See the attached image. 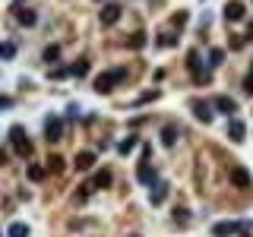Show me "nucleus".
<instances>
[{"instance_id":"f257e3e1","label":"nucleus","mask_w":253,"mask_h":237,"mask_svg":"<svg viewBox=\"0 0 253 237\" xmlns=\"http://www.w3.org/2000/svg\"><path fill=\"white\" fill-rule=\"evenodd\" d=\"M124 79H126V70H124V66H117V70H111V73H102V76L95 79V92L108 95L117 83H124Z\"/></svg>"},{"instance_id":"f03ea898","label":"nucleus","mask_w":253,"mask_h":237,"mask_svg":"<svg viewBox=\"0 0 253 237\" xmlns=\"http://www.w3.org/2000/svg\"><path fill=\"white\" fill-rule=\"evenodd\" d=\"M247 221H241V225H237V221H218V225H212V234L215 237H231V234H237V231H247Z\"/></svg>"},{"instance_id":"7ed1b4c3","label":"nucleus","mask_w":253,"mask_h":237,"mask_svg":"<svg viewBox=\"0 0 253 237\" xmlns=\"http://www.w3.org/2000/svg\"><path fill=\"white\" fill-rule=\"evenodd\" d=\"M228 177H231V184H234V187H241V190L253 187V177L247 174V168H241V165H237V168H231V174H228Z\"/></svg>"},{"instance_id":"20e7f679","label":"nucleus","mask_w":253,"mask_h":237,"mask_svg":"<svg viewBox=\"0 0 253 237\" xmlns=\"http://www.w3.org/2000/svg\"><path fill=\"white\" fill-rule=\"evenodd\" d=\"M44 136H48V142H61V136H63L61 117H48V124H44Z\"/></svg>"},{"instance_id":"39448f33","label":"nucleus","mask_w":253,"mask_h":237,"mask_svg":"<svg viewBox=\"0 0 253 237\" xmlns=\"http://www.w3.org/2000/svg\"><path fill=\"white\" fill-rule=\"evenodd\" d=\"M121 19V3H105L102 10V25H114Z\"/></svg>"},{"instance_id":"423d86ee","label":"nucleus","mask_w":253,"mask_h":237,"mask_svg":"<svg viewBox=\"0 0 253 237\" xmlns=\"http://www.w3.org/2000/svg\"><path fill=\"white\" fill-rule=\"evenodd\" d=\"M190 108H193V114H196V120H203V124H209V120H212V108L206 105V101L193 98V101H190Z\"/></svg>"},{"instance_id":"0eeeda50","label":"nucleus","mask_w":253,"mask_h":237,"mask_svg":"<svg viewBox=\"0 0 253 237\" xmlns=\"http://www.w3.org/2000/svg\"><path fill=\"white\" fill-rule=\"evenodd\" d=\"M136 180L139 184H155V168L149 161H139V171H136Z\"/></svg>"},{"instance_id":"6e6552de","label":"nucleus","mask_w":253,"mask_h":237,"mask_svg":"<svg viewBox=\"0 0 253 237\" xmlns=\"http://www.w3.org/2000/svg\"><path fill=\"white\" fill-rule=\"evenodd\" d=\"M225 19H231V22L244 19V3H241V0H231V3H225Z\"/></svg>"},{"instance_id":"1a4fd4ad","label":"nucleus","mask_w":253,"mask_h":237,"mask_svg":"<svg viewBox=\"0 0 253 237\" xmlns=\"http://www.w3.org/2000/svg\"><path fill=\"white\" fill-rule=\"evenodd\" d=\"M212 105H215V111H222V114H234V111H237V101L228 98V95H218Z\"/></svg>"},{"instance_id":"9d476101","label":"nucleus","mask_w":253,"mask_h":237,"mask_svg":"<svg viewBox=\"0 0 253 237\" xmlns=\"http://www.w3.org/2000/svg\"><path fill=\"white\" fill-rule=\"evenodd\" d=\"M228 136L234 142H244V136H247V127H244V120H231L228 124Z\"/></svg>"},{"instance_id":"9b49d317","label":"nucleus","mask_w":253,"mask_h":237,"mask_svg":"<svg viewBox=\"0 0 253 237\" xmlns=\"http://www.w3.org/2000/svg\"><path fill=\"white\" fill-rule=\"evenodd\" d=\"M13 13H16V22H19V25H35V22H38V16H35L32 10H25V6H16Z\"/></svg>"},{"instance_id":"f8f14e48","label":"nucleus","mask_w":253,"mask_h":237,"mask_svg":"<svg viewBox=\"0 0 253 237\" xmlns=\"http://www.w3.org/2000/svg\"><path fill=\"white\" fill-rule=\"evenodd\" d=\"M73 165H76V171H89V168L95 165V152H79Z\"/></svg>"},{"instance_id":"ddd939ff","label":"nucleus","mask_w":253,"mask_h":237,"mask_svg":"<svg viewBox=\"0 0 253 237\" xmlns=\"http://www.w3.org/2000/svg\"><path fill=\"white\" fill-rule=\"evenodd\" d=\"M165 196H168V184H155L149 190V199H152V206H162L165 202Z\"/></svg>"},{"instance_id":"4468645a","label":"nucleus","mask_w":253,"mask_h":237,"mask_svg":"<svg viewBox=\"0 0 253 237\" xmlns=\"http://www.w3.org/2000/svg\"><path fill=\"white\" fill-rule=\"evenodd\" d=\"M162 142H165V146H174V142H177V127L174 124L162 127Z\"/></svg>"},{"instance_id":"2eb2a0df","label":"nucleus","mask_w":253,"mask_h":237,"mask_svg":"<svg viewBox=\"0 0 253 237\" xmlns=\"http://www.w3.org/2000/svg\"><path fill=\"white\" fill-rule=\"evenodd\" d=\"M44 168H48V174H63L66 161L61 158V155H51V158H48V165H44Z\"/></svg>"},{"instance_id":"dca6fc26","label":"nucleus","mask_w":253,"mask_h":237,"mask_svg":"<svg viewBox=\"0 0 253 237\" xmlns=\"http://www.w3.org/2000/svg\"><path fill=\"white\" fill-rule=\"evenodd\" d=\"M44 177H48V168H44V165H29V180H35V184H42Z\"/></svg>"},{"instance_id":"f3484780","label":"nucleus","mask_w":253,"mask_h":237,"mask_svg":"<svg viewBox=\"0 0 253 237\" xmlns=\"http://www.w3.org/2000/svg\"><path fill=\"white\" fill-rule=\"evenodd\" d=\"M70 76H76V79L89 76V60H76V64L70 66Z\"/></svg>"},{"instance_id":"a211bd4d","label":"nucleus","mask_w":253,"mask_h":237,"mask_svg":"<svg viewBox=\"0 0 253 237\" xmlns=\"http://www.w3.org/2000/svg\"><path fill=\"white\" fill-rule=\"evenodd\" d=\"M92 187L108 190V187H111V171H98V174H95V180H92Z\"/></svg>"},{"instance_id":"6ab92c4d","label":"nucleus","mask_w":253,"mask_h":237,"mask_svg":"<svg viewBox=\"0 0 253 237\" xmlns=\"http://www.w3.org/2000/svg\"><path fill=\"white\" fill-rule=\"evenodd\" d=\"M6 234H10V237H29V228H25L22 221H13V225H10V231H6Z\"/></svg>"},{"instance_id":"aec40b11","label":"nucleus","mask_w":253,"mask_h":237,"mask_svg":"<svg viewBox=\"0 0 253 237\" xmlns=\"http://www.w3.org/2000/svg\"><path fill=\"white\" fill-rule=\"evenodd\" d=\"M10 139H13V149H16V146H22V142H25L22 127H10Z\"/></svg>"},{"instance_id":"412c9836","label":"nucleus","mask_w":253,"mask_h":237,"mask_svg":"<svg viewBox=\"0 0 253 237\" xmlns=\"http://www.w3.org/2000/svg\"><path fill=\"white\" fill-rule=\"evenodd\" d=\"M133 149H136V136H126L121 146H117V152H121V155H130Z\"/></svg>"},{"instance_id":"4be33fe9","label":"nucleus","mask_w":253,"mask_h":237,"mask_svg":"<svg viewBox=\"0 0 253 237\" xmlns=\"http://www.w3.org/2000/svg\"><path fill=\"white\" fill-rule=\"evenodd\" d=\"M222 60H225V51H222V47H212V51H209V66H218Z\"/></svg>"},{"instance_id":"5701e85b","label":"nucleus","mask_w":253,"mask_h":237,"mask_svg":"<svg viewBox=\"0 0 253 237\" xmlns=\"http://www.w3.org/2000/svg\"><path fill=\"white\" fill-rule=\"evenodd\" d=\"M61 57V47L57 44H51V47H44V60H48V64H54V60Z\"/></svg>"},{"instance_id":"b1692460","label":"nucleus","mask_w":253,"mask_h":237,"mask_svg":"<svg viewBox=\"0 0 253 237\" xmlns=\"http://www.w3.org/2000/svg\"><path fill=\"white\" fill-rule=\"evenodd\" d=\"M187 66H190L193 73H199V51H190L187 54Z\"/></svg>"},{"instance_id":"393cba45","label":"nucleus","mask_w":253,"mask_h":237,"mask_svg":"<svg viewBox=\"0 0 253 237\" xmlns=\"http://www.w3.org/2000/svg\"><path fill=\"white\" fill-rule=\"evenodd\" d=\"M143 44H146V35H143V32H136V35L130 38V47H133V51H139Z\"/></svg>"},{"instance_id":"a878e982","label":"nucleus","mask_w":253,"mask_h":237,"mask_svg":"<svg viewBox=\"0 0 253 237\" xmlns=\"http://www.w3.org/2000/svg\"><path fill=\"white\" fill-rule=\"evenodd\" d=\"M158 44H162V47H174L177 38H174V35H158Z\"/></svg>"},{"instance_id":"bb28decb","label":"nucleus","mask_w":253,"mask_h":237,"mask_svg":"<svg viewBox=\"0 0 253 237\" xmlns=\"http://www.w3.org/2000/svg\"><path fill=\"white\" fill-rule=\"evenodd\" d=\"M187 218H190V212H187V209H174V221H181V225H187Z\"/></svg>"},{"instance_id":"cd10ccee","label":"nucleus","mask_w":253,"mask_h":237,"mask_svg":"<svg viewBox=\"0 0 253 237\" xmlns=\"http://www.w3.org/2000/svg\"><path fill=\"white\" fill-rule=\"evenodd\" d=\"M13 54H16V47H13V44H0V57H6V60H10Z\"/></svg>"},{"instance_id":"c85d7f7f","label":"nucleus","mask_w":253,"mask_h":237,"mask_svg":"<svg viewBox=\"0 0 253 237\" xmlns=\"http://www.w3.org/2000/svg\"><path fill=\"white\" fill-rule=\"evenodd\" d=\"M171 22H174V25H177V29H184V25H187V13H177V16H174V19H171Z\"/></svg>"},{"instance_id":"c756f323","label":"nucleus","mask_w":253,"mask_h":237,"mask_svg":"<svg viewBox=\"0 0 253 237\" xmlns=\"http://www.w3.org/2000/svg\"><path fill=\"white\" fill-rule=\"evenodd\" d=\"M244 92H247V95H253V73H250L247 79H244Z\"/></svg>"},{"instance_id":"7c9ffc66","label":"nucleus","mask_w":253,"mask_h":237,"mask_svg":"<svg viewBox=\"0 0 253 237\" xmlns=\"http://www.w3.org/2000/svg\"><path fill=\"white\" fill-rule=\"evenodd\" d=\"M10 105H13V101L6 98V95H0V111H3V108H10Z\"/></svg>"},{"instance_id":"2f4dec72","label":"nucleus","mask_w":253,"mask_h":237,"mask_svg":"<svg viewBox=\"0 0 253 237\" xmlns=\"http://www.w3.org/2000/svg\"><path fill=\"white\" fill-rule=\"evenodd\" d=\"M0 165H6V152H3V149H0Z\"/></svg>"},{"instance_id":"473e14b6","label":"nucleus","mask_w":253,"mask_h":237,"mask_svg":"<svg viewBox=\"0 0 253 237\" xmlns=\"http://www.w3.org/2000/svg\"><path fill=\"white\" fill-rule=\"evenodd\" d=\"M247 38H250V42H253V22H250V32H247Z\"/></svg>"},{"instance_id":"72a5a7b5","label":"nucleus","mask_w":253,"mask_h":237,"mask_svg":"<svg viewBox=\"0 0 253 237\" xmlns=\"http://www.w3.org/2000/svg\"><path fill=\"white\" fill-rule=\"evenodd\" d=\"M0 237H3V234H0Z\"/></svg>"},{"instance_id":"f704fd0d","label":"nucleus","mask_w":253,"mask_h":237,"mask_svg":"<svg viewBox=\"0 0 253 237\" xmlns=\"http://www.w3.org/2000/svg\"><path fill=\"white\" fill-rule=\"evenodd\" d=\"M244 237H247V234H244Z\"/></svg>"}]
</instances>
